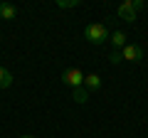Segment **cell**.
<instances>
[{
  "instance_id": "2",
  "label": "cell",
  "mask_w": 148,
  "mask_h": 138,
  "mask_svg": "<svg viewBox=\"0 0 148 138\" xmlns=\"http://www.w3.org/2000/svg\"><path fill=\"white\" fill-rule=\"evenodd\" d=\"M62 81H64L72 91H77V89L84 86V72H82L79 67H67V69L62 72Z\"/></svg>"
},
{
  "instance_id": "4",
  "label": "cell",
  "mask_w": 148,
  "mask_h": 138,
  "mask_svg": "<svg viewBox=\"0 0 148 138\" xmlns=\"http://www.w3.org/2000/svg\"><path fill=\"white\" fill-rule=\"evenodd\" d=\"M116 15L121 17L123 22H128V25H133V22H136V10H133V5H131V0H126V3H121V5H119Z\"/></svg>"
},
{
  "instance_id": "6",
  "label": "cell",
  "mask_w": 148,
  "mask_h": 138,
  "mask_svg": "<svg viewBox=\"0 0 148 138\" xmlns=\"http://www.w3.org/2000/svg\"><path fill=\"white\" fill-rule=\"evenodd\" d=\"M109 42L114 44V49H123L128 44V37H126V32H123V30H114V32H111V37H109Z\"/></svg>"
},
{
  "instance_id": "12",
  "label": "cell",
  "mask_w": 148,
  "mask_h": 138,
  "mask_svg": "<svg viewBox=\"0 0 148 138\" xmlns=\"http://www.w3.org/2000/svg\"><path fill=\"white\" fill-rule=\"evenodd\" d=\"M131 5H133V10H143V8H146V0H131Z\"/></svg>"
},
{
  "instance_id": "11",
  "label": "cell",
  "mask_w": 148,
  "mask_h": 138,
  "mask_svg": "<svg viewBox=\"0 0 148 138\" xmlns=\"http://www.w3.org/2000/svg\"><path fill=\"white\" fill-rule=\"evenodd\" d=\"M109 62H111V64H121V62H123V59H121V49H114L111 57H109Z\"/></svg>"
},
{
  "instance_id": "3",
  "label": "cell",
  "mask_w": 148,
  "mask_h": 138,
  "mask_svg": "<svg viewBox=\"0 0 148 138\" xmlns=\"http://www.w3.org/2000/svg\"><path fill=\"white\" fill-rule=\"evenodd\" d=\"M121 59H123V62H131V64H138V62L143 59V49L138 47V44H131V42H128L126 47L121 49Z\"/></svg>"
},
{
  "instance_id": "10",
  "label": "cell",
  "mask_w": 148,
  "mask_h": 138,
  "mask_svg": "<svg viewBox=\"0 0 148 138\" xmlns=\"http://www.w3.org/2000/svg\"><path fill=\"white\" fill-rule=\"evenodd\" d=\"M82 3L79 0H57V8H64V10H67V8H79Z\"/></svg>"
},
{
  "instance_id": "13",
  "label": "cell",
  "mask_w": 148,
  "mask_h": 138,
  "mask_svg": "<svg viewBox=\"0 0 148 138\" xmlns=\"http://www.w3.org/2000/svg\"><path fill=\"white\" fill-rule=\"evenodd\" d=\"M20 138H35V136H20Z\"/></svg>"
},
{
  "instance_id": "1",
  "label": "cell",
  "mask_w": 148,
  "mask_h": 138,
  "mask_svg": "<svg viewBox=\"0 0 148 138\" xmlns=\"http://www.w3.org/2000/svg\"><path fill=\"white\" fill-rule=\"evenodd\" d=\"M109 37H111V30L104 25V22H89V25L84 27V40H86V42H91L94 47L109 42Z\"/></svg>"
},
{
  "instance_id": "5",
  "label": "cell",
  "mask_w": 148,
  "mask_h": 138,
  "mask_svg": "<svg viewBox=\"0 0 148 138\" xmlns=\"http://www.w3.org/2000/svg\"><path fill=\"white\" fill-rule=\"evenodd\" d=\"M101 84H104V81H101V77H99V74H94V72H91V74H84V89L89 91V94L99 91V89H101Z\"/></svg>"
},
{
  "instance_id": "9",
  "label": "cell",
  "mask_w": 148,
  "mask_h": 138,
  "mask_svg": "<svg viewBox=\"0 0 148 138\" xmlns=\"http://www.w3.org/2000/svg\"><path fill=\"white\" fill-rule=\"evenodd\" d=\"M72 96H74V101H77V104H86V101H89V91H86L84 86H82V89H77V91H72Z\"/></svg>"
},
{
  "instance_id": "8",
  "label": "cell",
  "mask_w": 148,
  "mask_h": 138,
  "mask_svg": "<svg viewBox=\"0 0 148 138\" xmlns=\"http://www.w3.org/2000/svg\"><path fill=\"white\" fill-rule=\"evenodd\" d=\"M12 81H15V77H12L10 69L0 67V89H8V86H12Z\"/></svg>"
},
{
  "instance_id": "7",
  "label": "cell",
  "mask_w": 148,
  "mask_h": 138,
  "mask_svg": "<svg viewBox=\"0 0 148 138\" xmlns=\"http://www.w3.org/2000/svg\"><path fill=\"white\" fill-rule=\"evenodd\" d=\"M15 17H17V8L12 3L3 0V5H0V20H15Z\"/></svg>"
},
{
  "instance_id": "14",
  "label": "cell",
  "mask_w": 148,
  "mask_h": 138,
  "mask_svg": "<svg viewBox=\"0 0 148 138\" xmlns=\"http://www.w3.org/2000/svg\"><path fill=\"white\" fill-rule=\"evenodd\" d=\"M0 5H3V0H0Z\"/></svg>"
}]
</instances>
